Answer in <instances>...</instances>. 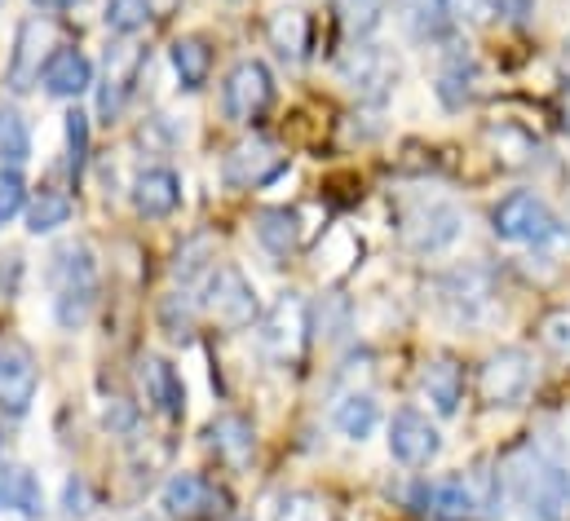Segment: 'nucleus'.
Listing matches in <instances>:
<instances>
[{
    "label": "nucleus",
    "mask_w": 570,
    "mask_h": 521,
    "mask_svg": "<svg viewBox=\"0 0 570 521\" xmlns=\"http://www.w3.org/2000/svg\"><path fill=\"white\" fill-rule=\"evenodd\" d=\"M257 341L262 350L275 358V363H296L309 345V305L301 292H284L266 314H262V327H257Z\"/></svg>",
    "instance_id": "nucleus-5"
},
{
    "label": "nucleus",
    "mask_w": 570,
    "mask_h": 521,
    "mask_svg": "<svg viewBox=\"0 0 570 521\" xmlns=\"http://www.w3.org/2000/svg\"><path fill=\"white\" fill-rule=\"evenodd\" d=\"M385 442H390V455L399 464H407V469H429L438 460V451H442L438 424L429 415H421V411H394Z\"/></svg>",
    "instance_id": "nucleus-10"
},
{
    "label": "nucleus",
    "mask_w": 570,
    "mask_h": 521,
    "mask_svg": "<svg viewBox=\"0 0 570 521\" xmlns=\"http://www.w3.org/2000/svg\"><path fill=\"white\" fill-rule=\"evenodd\" d=\"M407 9H412V27L429 40H442L451 31V22H455L451 0H407Z\"/></svg>",
    "instance_id": "nucleus-32"
},
{
    "label": "nucleus",
    "mask_w": 570,
    "mask_h": 521,
    "mask_svg": "<svg viewBox=\"0 0 570 521\" xmlns=\"http://www.w3.org/2000/svg\"><path fill=\"white\" fill-rule=\"evenodd\" d=\"M332 424H336V433H341L345 442H367V438L381 429V406H376V397H372V393L354 390L336 402Z\"/></svg>",
    "instance_id": "nucleus-23"
},
{
    "label": "nucleus",
    "mask_w": 570,
    "mask_h": 521,
    "mask_svg": "<svg viewBox=\"0 0 570 521\" xmlns=\"http://www.w3.org/2000/svg\"><path fill=\"white\" fill-rule=\"evenodd\" d=\"M40 85H45L53 98H80V94L94 89V62H89L80 49H53L49 62H45Z\"/></svg>",
    "instance_id": "nucleus-14"
},
{
    "label": "nucleus",
    "mask_w": 570,
    "mask_h": 521,
    "mask_svg": "<svg viewBox=\"0 0 570 521\" xmlns=\"http://www.w3.org/2000/svg\"><path fill=\"white\" fill-rule=\"evenodd\" d=\"M271 45L287 62H301V53H305V13L301 9H279L271 18Z\"/></svg>",
    "instance_id": "nucleus-30"
},
{
    "label": "nucleus",
    "mask_w": 570,
    "mask_h": 521,
    "mask_svg": "<svg viewBox=\"0 0 570 521\" xmlns=\"http://www.w3.org/2000/svg\"><path fill=\"white\" fill-rule=\"evenodd\" d=\"M284 168H287V155L275 141H266V137H244V141L230 146V155L222 159V177H226V186H235V190L266 186V181H275Z\"/></svg>",
    "instance_id": "nucleus-9"
},
{
    "label": "nucleus",
    "mask_w": 570,
    "mask_h": 521,
    "mask_svg": "<svg viewBox=\"0 0 570 521\" xmlns=\"http://www.w3.org/2000/svg\"><path fill=\"white\" fill-rule=\"evenodd\" d=\"M336 71L350 85V94H358L363 102H385L399 89V80H403V62L385 45H354V49H345Z\"/></svg>",
    "instance_id": "nucleus-4"
},
{
    "label": "nucleus",
    "mask_w": 570,
    "mask_h": 521,
    "mask_svg": "<svg viewBox=\"0 0 570 521\" xmlns=\"http://www.w3.org/2000/svg\"><path fill=\"white\" fill-rule=\"evenodd\" d=\"M535 385V363L527 350H495L487 363H482V397L491 406H518L527 402V393Z\"/></svg>",
    "instance_id": "nucleus-8"
},
{
    "label": "nucleus",
    "mask_w": 570,
    "mask_h": 521,
    "mask_svg": "<svg viewBox=\"0 0 570 521\" xmlns=\"http://www.w3.org/2000/svg\"><path fill=\"white\" fill-rule=\"evenodd\" d=\"M0 9H4V0H0Z\"/></svg>",
    "instance_id": "nucleus-48"
},
{
    "label": "nucleus",
    "mask_w": 570,
    "mask_h": 521,
    "mask_svg": "<svg viewBox=\"0 0 570 521\" xmlns=\"http://www.w3.org/2000/svg\"><path fill=\"white\" fill-rule=\"evenodd\" d=\"M460 235H464V217L446 199H425V204L407 208V217H403V244L421 257H438V253L455 248Z\"/></svg>",
    "instance_id": "nucleus-6"
},
{
    "label": "nucleus",
    "mask_w": 570,
    "mask_h": 521,
    "mask_svg": "<svg viewBox=\"0 0 570 521\" xmlns=\"http://www.w3.org/2000/svg\"><path fill=\"white\" fill-rule=\"evenodd\" d=\"M31 155V132L22 125V116L13 107H0V159L18 164Z\"/></svg>",
    "instance_id": "nucleus-35"
},
{
    "label": "nucleus",
    "mask_w": 570,
    "mask_h": 521,
    "mask_svg": "<svg viewBox=\"0 0 570 521\" xmlns=\"http://www.w3.org/2000/svg\"><path fill=\"white\" fill-rule=\"evenodd\" d=\"M318 327H323V336H327V341H336V336L350 327V309H345L336 296H327V301H323V309H318Z\"/></svg>",
    "instance_id": "nucleus-40"
},
{
    "label": "nucleus",
    "mask_w": 570,
    "mask_h": 521,
    "mask_svg": "<svg viewBox=\"0 0 570 521\" xmlns=\"http://www.w3.org/2000/svg\"><path fill=\"white\" fill-rule=\"evenodd\" d=\"M49 283H53V292H62V287H89V283H98V265H94V253L85 248V244H67V248H58L53 260H49Z\"/></svg>",
    "instance_id": "nucleus-26"
},
{
    "label": "nucleus",
    "mask_w": 570,
    "mask_h": 521,
    "mask_svg": "<svg viewBox=\"0 0 570 521\" xmlns=\"http://www.w3.org/2000/svg\"><path fill=\"white\" fill-rule=\"evenodd\" d=\"M208 442L230 460V464H244L248 455H253V424L244 420V415H217L213 420V429H208Z\"/></svg>",
    "instance_id": "nucleus-27"
},
{
    "label": "nucleus",
    "mask_w": 570,
    "mask_h": 521,
    "mask_svg": "<svg viewBox=\"0 0 570 521\" xmlns=\"http://www.w3.org/2000/svg\"><path fill=\"white\" fill-rule=\"evenodd\" d=\"M67 222H71V199L58 195V190H40L31 199V208H27V230L31 235H53Z\"/></svg>",
    "instance_id": "nucleus-28"
},
{
    "label": "nucleus",
    "mask_w": 570,
    "mask_h": 521,
    "mask_svg": "<svg viewBox=\"0 0 570 521\" xmlns=\"http://www.w3.org/2000/svg\"><path fill=\"white\" fill-rule=\"evenodd\" d=\"M271 98H275V80H271V67L257 58H244L222 85V111L235 125H253L271 107Z\"/></svg>",
    "instance_id": "nucleus-7"
},
{
    "label": "nucleus",
    "mask_w": 570,
    "mask_h": 521,
    "mask_svg": "<svg viewBox=\"0 0 570 521\" xmlns=\"http://www.w3.org/2000/svg\"><path fill=\"white\" fill-rule=\"evenodd\" d=\"M473 89H478V67H473V58H469L464 49H451V53L442 58V67H438V98H442V107H451V111L469 107V102H473Z\"/></svg>",
    "instance_id": "nucleus-22"
},
{
    "label": "nucleus",
    "mask_w": 570,
    "mask_h": 521,
    "mask_svg": "<svg viewBox=\"0 0 570 521\" xmlns=\"http://www.w3.org/2000/svg\"><path fill=\"white\" fill-rule=\"evenodd\" d=\"M142 62L146 53L138 45L107 49V76H102V89H98V116L102 120H116L125 111V102H129V94H134V85L142 76Z\"/></svg>",
    "instance_id": "nucleus-13"
},
{
    "label": "nucleus",
    "mask_w": 570,
    "mask_h": 521,
    "mask_svg": "<svg viewBox=\"0 0 570 521\" xmlns=\"http://www.w3.org/2000/svg\"><path fill=\"white\" fill-rule=\"evenodd\" d=\"M562 111H567V125H570V89H567V102H562Z\"/></svg>",
    "instance_id": "nucleus-47"
},
{
    "label": "nucleus",
    "mask_w": 570,
    "mask_h": 521,
    "mask_svg": "<svg viewBox=\"0 0 570 521\" xmlns=\"http://www.w3.org/2000/svg\"><path fill=\"white\" fill-rule=\"evenodd\" d=\"M40 390V367L22 345H0V411L27 415Z\"/></svg>",
    "instance_id": "nucleus-12"
},
{
    "label": "nucleus",
    "mask_w": 570,
    "mask_h": 521,
    "mask_svg": "<svg viewBox=\"0 0 570 521\" xmlns=\"http://www.w3.org/2000/svg\"><path fill=\"white\" fill-rule=\"evenodd\" d=\"M181 204V181L173 168H142L134 177V208L142 217H168Z\"/></svg>",
    "instance_id": "nucleus-19"
},
{
    "label": "nucleus",
    "mask_w": 570,
    "mask_h": 521,
    "mask_svg": "<svg viewBox=\"0 0 570 521\" xmlns=\"http://www.w3.org/2000/svg\"><path fill=\"white\" fill-rule=\"evenodd\" d=\"M168 58H173V71H177L181 89H204V80H208V71H213V49H208V40L181 36V40H173Z\"/></svg>",
    "instance_id": "nucleus-25"
},
{
    "label": "nucleus",
    "mask_w": 570,
    "mask_h": 521,
    "mask_svg": "<svg viewBox=\"0 0 570 521\" xmlns=\"http://www.w3.org/2000/svg\"><path fill=\"white\" fill-rule=\"evenodd\" d=\"M142 385H146V402L164 420H181V411H186V385H181V376H177V367L168 358H155V354L146 358Z\"/></svg>",
    "instance_id": "nucleus-18"
},
{
    "label": "nucleus",
    "mask_w": 570,
    "mask_h": 521,
    "mask_svg": "<svg viewBox=\"0 0 570 521\" xmlns=\"http://www.w3.org/2000/svg\"><path fill=\"white\" fill-rule=\"evenodd\" d=\"M253 230H257L262 248L275 253V257H292L296 244H301V217L292 208H262L257 222H253Z\"/></svg>",
    "instance_id": "nucleus-24"
},
{
    "label": "nucleus",
    "mask_w": 570,
    "mask_h": 521,
    "mask_svg": "<svg viewBox=\"0 0 570 521\" xmlns=\"http://www.w3.org/2000/svg\"><path fill=\"white\" fill-rule=\"evenodd\" d=\"M421 393H425L433 415L451 420V415L460 411V402H464V372H460V363H455V358H433V363H425V372H421Z\"/></svg>",
    "instance_id": "nucleus-15"
},
{
    "label": "nucleus",
    "mask_w": 570,
    "mask_h": 521,
    "mask_svg": "<svg viewBox=\"0 0 570 521\" xmlns=\"http://www.w3.org/2000/svg\"><path fill=\"white\" fill-rule=\"evenodd\" d=\"M0 509L27 521L45 518V491H40L31 469H22V464H4L0 469Z\"/></svg>",
    "instance_id": "nucleus-20"
},
{
    "label": "nucleus",
    "mask_w": 570,
    "mask_h": 521,
    "mask_svg": "<svg viewBox=\"0 0 570 521\" xmlns=\"http://www.w3.org/2000/svg\"><path fill=\"white\" fill-rule=\"evenodd\" d=\"M500 482L527 521H567L570 513V455L549 446H522L504 460Z\"/></svg>",
    "instance_id": "nucleus-1"
},
{
    "label": "nucleus",
    "mask_w": 570,
    "mask_h": 521,
    "mask_svg": "<svg viewBox=\"0 0 570 521\" xmlns=\"http://www.w3.org/2000/svg\"><path fill=\"white\" fill-rule=\"evenodd\" d=\"M275 521H327V504L309 491H292L275 504Z\"/></svg>",
    "instance_id": "nucleus-36"
},
{
    "label": "nucleus",
    "mask_w": 570,
    "mask_h": 521,
    "mask_svg": "<svg viewBox=\"0 0 570 521\" xmlns=\"http://www.w3.org/2000/svg\"><path fill=\"white\" fill-rule=\"evenodd\" d=\"M438 301L455 323H482L495 309V292L491 278L482 269H455L438 283Z\"/></svg>",
    "instance_id": "nucleus-11"
},
{
    "label": "nucleus",
    "mask_w": 570,
    "mask_h": 521,
    "mask_svg": "<svg viewBox=\"0 0 570 521\" xmlns=\"http://www.w3.org/2000/svg\"><path fill=\"white\" fill-rule=\"evenodd\" d=\"M217 504H226L222 491H213L199 473H173L168 486H164V509L173 518H199V513H213ZM222 513V509H217Z\"/></svg>",
    "instance_id": "nucleus-17"
},
{
    "label": "nucleus",
    "mask_w": 570,
    "mask_h": 521,
    "mask_svg": "<svg viewBox=\"0 0 570 521\" xmlns=\"http://www.w3.org/2000/svg\"><path fill=\"white\" fill-rule=\"evenodd\" d=\"M540 336H544V345H549L553 354L570 358V309L549 314V318H544V327H540Z\"/></svg>",
    "instance_id": "nucleus-39"
},
{
    "label": "nucleus",
    "mask_w": 570,
    "mask_h": 521,
    "mask_svg": "<svg viewBox=\"0 0 570 521\" xmlns=\"http://www.w3.org/2000/svg\"><path fill=\"white\" fill-rule=\"evenodd\" d=\"M495 13H500L504 22H513V27H522V22H531L535 0H495Z\"/></svg>",
    "instance_id": "nucleus-44"
},
{
    "label": "nucleus",
    "mask_w": 570,
    "mask_h": 521,
    "mask_svg": "<svg viewBox=\"0 0 570 521\" xmlns=\"http://www.w3.org/2000/svg\"><path fill=\"white\" fill-rule=\"evenodd\" d=\"M89 504H94L89 482H85V478H71V482L62 486V509H67L71 518H85V513H89Z\"/></svg>",
    "instance_id": "nucleus-43"
},
{
    "label": "nucleus",
    "mask_w": 570,
    "mask_h": 521,
    "mask_svg": "<svg viewBox=\"0 0 570 521\" xmlns=\"http://www.w3.org/2000/svg\"><path fill=\"white\" fill-rule=\"evenodd\" d=\"M562 62L570 67V36H567V45H562Z\"/></svg>",
    "instance_id": "nucleus-46"
},
{
    "label": "nucleus",
    "mask_w": 570,
    "mask_h": 521,
    "mask_svg": "<svg viewBox=\"0 0 570 521\" xmlns=\"http://www.w3.org/2000/svg\"><path fill=\"white\" fill-rule=\"evenodd\" d=\"M45 27L36 18H27L18 27V49H13V62H9V85L13 89H31L40 76H45Z\"/></svg>",
    "instance_id": "nucleus-21"
},
{
    "label": "nucleus",
    "mask_w": 570,
    "mask_h": 521,
    "mask_svg": "<svg viewBox=\"0 0 570 521\" xmlns=\"http://www.w3.org/2000/svg\"><path fill=\"white\" fill-rule=\"evenodd\" d=\"M491 230L504 239V244H518V248H553V244H567L570 230L567 222L531 190H513L495 204L491 213Z\"/></svg>",
    "instance_id": "nucleus-2"
},
{
    "label": "nucleus",
    "mask_w": 570,
    "mask_h": 521,
    "mask_svg": "<svg viewBox=\"0 0 570 521\" xmlns=\"http://www.w3.org/2000/svg\"><path fill=\"white\" fill-rule=\"evenodd\" d=\"M22 204H27V181H22V173H18V168H0V230L22 213Z\"/></svg>",
    "instance_id": "nucleus-37"
},
{
    "label": "nucleus",
    "mask_w": 570,
    "mask_h": 521,
    "mask_svg": "<svg viewBox=\"0 0 570 521\" xmlns=\"http://www.w3.org/2000/svg\"><path fill=\"white\" fill-rule=\"evenodd\" d=\"M94 305H98V283H89V287H62V292H53V318H58L67 332L85 327V323H89V314H94Z\"/></svg>",
    "instance_id": "nucleus-29"
},
{
    "label": "nucleus",
    "mask_w": 570,
    "mask_h": 521,
    "mask_svg": "<svg viewBox=\"0 0 570 521\" xmlns=\"http://www.w3.org/2000/svg\"><path fill=\"white\" fill-rule=\"evenodd\" d=\"M385 4L390 0H336V13H341L350 36H372L385 18Z\"/></svg>",
    "instance_id": "nucleus-33"
},
{
    "label": "nucleus",
    "mask_w": 570,
    "mask_h": 521,
    "mask_svg": "<svg viewBox=\"0 0 570 521\" xmlns=\"http://www.w3.org/2000/svg\"><path fill=\"white\" fill-rule=\"evenodd\" d=\"M67 155H71V173L80 177V168L89 159V116L85 111H67Z\"/></svg>",
    "instance_id": "nucleus-38"
},
{
    "label": "nucleus",
    "mask_w": 570,
    "mask_h": 521,
    "mask_svg": "<svg viewBox=\"0 0 570 521\" xmlns=\"http://www.w3.org/2000/svg\"><path fill=\"white\" fill-rule=\"evenodd\" d=\"M102 420H107V429H111V433H134L138 411H134V402H129V397H111V402H107V411H102Z\"/></svg>",
    "instance_id": "nucleus-41"
},
{
    "label": "nucleus",
    "mask_w": 570,
    "mask_h": 521,
    "mask_svg": "<svg viewBox=\"0 0 570 521\" xmlns=\"http://www.w3.org/2000/svg\"><path fill=\"white\" fill-rule=\"evenodd\" d=\"M204 309L217 327L226 332H244L257 323L262 314V301H257V287L244 278V269L235 265H208L204 274Z\"/></svg>",
    "instance_id": "nucleus-3"
},
{
    "label": "nucleus",
    "mask_w": 570,
    "mask_h": 521,
    "mask_svg": "<svg viewBox=\"0 0 570 521\" xmlns=\"http://www.w3.org/2000/svg\"><path fill=\"white\" fill-rule=\"evenodd\" d=\"M107 27L116 36H138L150 22V0H107Z\"/></svg>",
    "instance_id": "nucleus-34"
},
{
    "label": "nucleus",
    "mask_w": 570,
    "mask_h": 521,
    "mask_svg": "<svg viewBox=\"0 0 570 521\" xmlns=\"http://www.w3.org/2000/svg\"><path fill=\"white\" fill-rule=\"evenodd\" d=\"M354 260H358V239H354L345 226H336V230L323 239V248H318V269H323L327 278H336V274H345Z\"/></svg>",
    "instance_id": "nucleus-31"
},
{
    "label": "nucleus",
    "mask_w": 570,
    "mask_h": 521,
    "mask_svg": "<svg viewBox=\"0 0 570 521\" xmlns=\"http://www.w3.org/2000/svg\"><path fill=\"white\" fill-rule=\"evenodd\" d=\"M36 9H49V13H58V9H71L76 0H31Z\"/></svg>",
    "instance_id": "nucleus-45"
},
{
    "label": "nucleus",
    "mask_w": 570,
    "mask_h": 521,
    "mask_svg": "<svg viewBox=\"0 0 570 521\" xmlns=\"http://www.w3.org/2000/svg\"><path fill=\"white\" fill-rule=\"evenodd\" d=\"M451 13L469 27H482V22L495 18V0H451Z\"/></svg>",
    "instance_id": "nucleus-42"
},
{
    "label": "nucleus",
    "mask_w": 570,
    "mask_h": 521,
    "mask_svg": "<svg viewBox=\"0 0 570 521\" xmlns=\"http://www.w3.org/2000/svg\"><path fill=\"white\" fill-rule=\"evenodd\" d=\"M421 509L442 521H464L482 509V500L469 478H438L421 491Z\"/></svg>",
    "instance_id": "nucleus-16"
}]
</instances>
